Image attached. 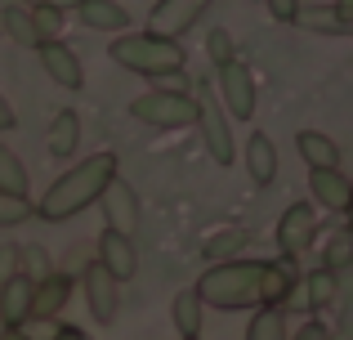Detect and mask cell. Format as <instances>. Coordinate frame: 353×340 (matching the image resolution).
<instances>
[{
  "mask_svg": "<svg viewBox=\"0 0 353 340\" xmlns=\"http://www.w3.org/2000/svg\"><path fill=\"white\" fill-rule=\"evenodd\" d=\"M259 305L273 309H309L304 305V282L295 260L277 255V260H264V273H259Z\"/></svg>",
  "mask_w": 353,
  "mask_h": 340,
  "instance_id": "cell-7",
  "label": "cell"
},
{
  "mask_svg": "<svg viewBox=\"0 0 353 340\" xmlns=\"http://www.w3.org/2000/svg\"><path fill=\"white\" fill-rule=\"evenodd\" d=\"M192 99H197V134H201V143H206V152H210V161L215 166H237V134H233V117L224 112V103H219V94L210 90V81L206 86H192Z\"/></svg>",
  "mask_w": 353,
  "mask_h": 340,
  "instance_id": "cell-4",
  "label": "cell"
},
{
  "mask_svg": "<svg viewBox=\"0 0 353 340\" xmlns=\"http://www.w3.org/2000/svg\"><path fill=\"white\" fill-rule=\"evenodd\" d=\"M192 340H201V336H192Z\"/></svg>",
  "mask_w": 353,
  "mask_h": 340,
  "instance_id": "cell-42",
  "label": "cell"
},
{
  "mask_svg": "<svg viewBox=\"0 0 353 340\" xmlns=\"http://www.w3.org/2000/svg\"><path fill=\"white\" fill-rule=\"evenodd\" d=\"M331 9H336V14L345 18V36H349V23H353V0H336Z\"/></svg>",
  "mask_w": 353,
  "mask_h": 340,
  "instance_id": "cell-38",
  "label": "cell"
},
{
  "mask_svg": "<svg viewBox=\"0 0 353 340\" xmlns=\"http://www.w3.org/2000/svg\"><path fill=\"white\" fill-rule=\"evenodd\" d=\"M18 273V242H0V282Z\"/></svg>",
  "mask_w": 353,
  "mask_h": 340,
  "instance_id": "cell-33",
  "label": "cell"
},
{
  "mask_svg": "<svg viewBox=\"0 0 353 340\" xmlns=\"http://www.w3.org/2000/svg\"><path fill=\"white\" fill-rule=\"evenodd\" d=\"M259 273H264V260H255V255L219 260L197 278V296L206 309H219V314L255 309L259 305Z\"/></svg>",
  "mask_w": 353,
  "mask_h": 340,
  "instance_id": "cell-3",
  "label": "cell"
},
{
  "mask_svg": "<svg viewBox=\"0 0 353 340\" xmlns=\"http://www.w3.org/2000/svg\"><path fill=\"white\" fill-rule=\"evenodd\" d=\"M0 188L5 192H32V179H27V166L9 143H0Z\"/></svg>",
  "mask_w": 353,
  "mask_h": 340,
  "instance_id": "cell-28",
  "label": "cell"
},
{
  "mask_svg": "<svg viewBox=\"0 0 353 340\" xmlns=\"http://www.w3.org/2000/svg\"><path fill=\"white\" fill-rule=\"evenodd\" d=\"M45 148H50V157H59V161H68L72 152L81 148V117L72 112V108L54 112L50 130H45Z\"/></svg>",
  "mask_w": 353,
  "mask_h": 340,
  "instance_id": "cell-21",
  "label": "cell"
},
{
  "mask_svg": "<svg viewBox=\"0 0 353 340\" xmlns=\"http://www.w3.org/2000/svg\"><path fill=\"white\" fill-rule=\"evenodd\" d=\"M215 94L233 121H250L255 117V77H250V68L241 59L215 68Z\"/></svg>",
  "mask_w": 353,
  "mask_h": 340,
  "instance_id": "cell-9",
  "label": "cell"
},
{
  "mask_svg": "<svg viewBox=\"0 0 353 340\" xmlns=\"http://www.w3.org/2000/svg\"><path fill=\"white\" fill-rule=\"evenodd\" d=\"M210 5H215V0H157L152 14H148V32L170 36V41H183V36L206 18Z\"/></svg>",
  "mask_w": 353,
  "mask_h": 340,
  "instance_id": "cell-12",
  "label": "cell"
},
{
  "mask_svg": "<svg viewBox=\"0 0 353 340\" xmlns=\"http://www.w3.org/2000/svg\"><path fill=\"white\" fill-rule=\"evenodd\" d=\"M295 27H304V32L313 36H345V18L336 14L331 5H313V9H300V18H295Z\"/></svg>",
  "mask_w": 353,
  "mask_h": 340,
  "instance_id": "cell-26",
  "label": "cell"
},
{
  "mask_svg": "<svg viewBox=\"0 0 353 340\" xmlns=\"http://www.w3.org/2000/svg\"><path fill=\"white\" fill-rule=\"evenodd\" d=\"M349 36H353V23H349Z\"/></svg>",
  "mask_w": 353,
  "mask_h": 340,
  "instance_id": "cell-41",
  "label": "cell"
},
{
  "mask_svg": "<svg viewBox=\"0 0 353 340\" xmlns=\"http://www.w3.org/2000/svg\"><path fill=\"white\" fill-rule=\"evenodd\" d=\"M94 260L103 264L117 282L139 278V246H134V237H125V233H112V228H108V233H99Z\"/></svg>",
  "mask_w": 353,
  "mask_h": 340,
  "instance_id": "cell-14",
  "label": "cell"
},
{
  "mask_svg": "<svg viewBox=\"0 0 353 340\" xmlns=\"http://www.w3.org/2000/svg\"><path fill=\"white\" fill-rule=\"evenodd\" d=\"M14 126H18V112H14V103H9V99L0 94V134L14 130Z\"/></svg>",
  "mask_w": 353,
  "mask_h": 340,
  "instance_id": "cell-36",
  "label": "cell"
},
{
  "mask_svg": "<svg viewBox=\"0 0 353 340\" xmlns=\"http://www.w3.org/2000/svg\"><path fill=\"white\" fill-rule=\"evenodd\" d=\"M72 14L81 18L85 32H103V36H121L134 27V18H130V9L121 0H81Z\"/></svg>",
  "mask_w": 353,
  "mask_h": 340,
  "instance_id": "cell-17",
  "label": "cell"
},
{
  "mask_svg": "<svg viewBox=\"0 0 353 340\" xmlns=\"http://www.w3.org/2000/svg\"><path fill=\"white\" fill-rule=\"evenodd\" d=\"M27 219H36L32 192H5L0 188V228H18V224H27Z\"/></svg>",
  "mask_w": 353,
  "mask_h": 340,
  "instance_id": "cell-27",
  "label": "cell"
},
{
  "mask_svg": "<svg viewBox=\"0 0 353 340\" xmlns=\"http://www.w3.org/2000/svg\"><path fill=\"white\" fill-rule=\"evenodd\" d=\"M32 54H36V63L45 68V77H50L59 90H68V94H81V90H85V68H81V54L72 50L63 36L41 41Z\"/></svg>",
  "mask_w": 353,
  "mask_h": 340,
  "instance_id": "cell-10",
  "label": "cell"
},
{
  "mask_svg": "<svg viewBox=\"0 0 353 340\" xmlns=\"http://www.w3.org/2000/svg\"><path fill=\"white\" fill-rule=\"evenodd\" d=\"M18 5H32V9H59V14H72L81 0H18Z\"/></svg>",
  "mask_w": 353,
  "mask_h": 340,
  "instance_id": "cell-35",
  "label": "cell"
},
{
  "mask_svg": "<svg viewBox=\"0 0 353 340\" xmlns=\"http://www.w3.org/2000/svg\"><path fill=\"white\" fill-rule=\"evenodd\" d=\"M291 340H331V327H327V323H318V318H309V323H304Z\"/></svg>",
  "mask_w": 353,
  "mask_h": 340,
  "instance_id": "cell-34",
  "label": "cell"
},
{
  "mask_svg": "<svg viewBox=\"0 0 353 340\" xmlns=\"http://www.w3.org/2000/svg\"><path fill=\"white\" fill-rule=\"evenodd\" d=\"M0 27H5V36L14 45H23V50H36L41 41H54L63 27V14L59 9H32V5H18V0H9L5 9H0Z\"/></svg>",
  "mask_w": 353,
  "mask_h": 340,
  "instance_id": "cell-6",
  "label": "cell"
},
{
  "mask_svg": "<svg viewBox=\"0 0 353 340\" xmlns=\"http://www.w3.org/2000/svg\"><path fill=\"white\" fill-rule=\"evenodd\" d=\"M99 206H103V224L112 228V233L134 237V233H139V224H143V201H139V192L130 188V183L121 179V174L103 188Z\"/></svg>",
  "mask_w": 353,
  "mask_h": 340,
  "instance_id": "cell-13",
  "label": "cell"
},
{
  "mask_svg": "<svg viewBox=\"0 0 353 340\" xmlns=\"http://www.w3.org/2000/svg\"><path fill=\"white\" fill-rule=\"evenodd\" d=\"M130 117L148 130H183V126L197 121V99L192 94H179V90H165V86H152L130 103Z\"/></svg>",
  "mask_w": 353,
  "mask_h": 340,
  "instance_id": "cell-5",
  "label": "cell"
},
{
  "mask_svg": "<svg viewBox=\"0 0 353 340\" xmlns=\"http://www.w3.org/2000/svg\"><path fill=\"white\" fill-rule=\"evenodd\" d=\"M81 291H85L90 318H94L99 327H112L117 314H121V282L99 260H90L85 269H81Z\"/></svg>",
  "mask_w": 353,
  "mask_h": 340,
  "instance_id": "cell-11",
  "label": "cell"
},
{
  "mask_svg": "<svg viewBox=\"0 0 353 340\" xmlns=\"http://www.w3.org/2000/svg\"><path fill=\"white\" fill-rule=\"evenodd\" d=\"M277 255H286V260H300V255L313 251V242H318V210H313V201H295V206L282 210V219H277Z\"/></svg>",
  "mask_w": 353,
  "mask_h": 340,
  "instance_id": "cell-8",
  "label": "cell"
},
{
  "mask_svg": "<svg viewBox=\"0 0 353 340\" xmlns=\"http://www.w3.org/2000/svg\"><path fill=\"white\" fill-rule=\"evenodd\" d=\"M345 219H349V224H345V228H349V233H353V201H349V210H345Z\"/></svg>",
  "mask_w": 353,
  "mask_h": 340,
  "instance_id": "cell-40",
  "label": "cell"
},
{
  "mask_svg": "<svg viewBox=\"0 0 353 340\" xmlns=\"http://www.w3.org/2000/svg\"><path fill=\"white\" fill-rule=\"evenodd\" d=\"M170 323H174V332H179V340L201 336V327H206V305H201L197 287L174 291V300H170Z\"/></svg>",
  "mask_w": 353,
  "mask_h": 340,
  "instance_id": "cell-20",
  "label": "cell"
},
{
  "mask_svg": "<svg viewBox=\"0 0 353 340\" xmlns=\"http://www.w3.org/2000/svg\"><path fill=\"white\" fill-rule=\"evenodd\" d=\"M322 269H331V273L353 269V233H349V228L331 233V242L322 246Z\"/></svg>",
  "mask_w": 353,
  "mask_h": 340,
  "instance_id": "cell-30",
  "label": "cell"
},
{
  "mask_svg": "<svg viewBox=\"0 0 353 340\" xmlns=\"http://www.w3.org/2000/svg\"><path fill=\"white\" fill-rule=\"evenodd\" d=\"M264 5H268V14H273L277 18V23H291L295 27V18H300V0H264Z\"/></svg>",
  "mask_w": 353,
  "mask_h": 340,
  "instance_id": "cell-32",
  "label": "cell"
},
{
  "mask_svg": "<svg viewBox=\"0 0 353 340\" xmlns=\"http://www.w3.org/2000/svg\"><path fill=\"white\" fill-rule=\"evenodd\" d=\"M206 59H210V68H224V63L237 59V41L228 27H210L206 32Z\"/></svg>",
  "mask_w": 353,
  "mask_h": 340,
  "instance_id": "cell-31",
  "label": "cell"
},
{
  "mask_svg": "<svg viewBox=\"0 0 353 340\" xmlns=\"http://www.w3.org/2000/svg\"><path fill=\"white\" fill-rule=\"evenodd\" d=\"M246 246H250L246 228H224V233H210L206 242H201V255H206L210 264H219V260H237V255H246Z\"/></svg>",
  "mask_w": 353,
  "mask_h": 340,
  "instance_id": "cell-23",
  "label": "cell"
},
{
  "mask_svg": "<svg viewBox=\"0 0 353 340\" xmlns=\"http://www.w3.org/2000/svg\"><path fill=\"white\" fill-rule=\"evenodd\" d=\"M309 192H313V201H318L322 210L345 215L349 201H353V179L340 166H318V170H309Z\"/></svg>",
  "mask_w": 353,
  "mask_h": 340,
  "instance_id": "cell-15",
  "label": "cell"
},
{
  "mask_svg": "<svg viewBox=\"0 0 353 340\" xmlns=\"http://www.w3.org/2000/svg\"><path fill=\"white\" fill-rule=\"evenodd\" d=\"M241 161H246V174L259 183V188H268V183L277 179V170H282V157H277V143L268 139L264 130H255V134L246 139V157H241Z\"/></svg>",
  "mask_w": 353,
  "mask_h": 340,
  "instance_id": "cell-19",
  "label": "cell"
},
{
  "mask_svg": "<svg viewBox=\"0 0 353 340\" xmlns=\"http://www.w3.org/2000/svg\"><path fill=\"white\" fill-rule=\"evenodd\" d=\"M50 340H90V336L81 332V327H72V323H68V327H54V336H50Z\"/></svg>",
  "mask_w": 353,
  "mask_h": 340,
  "instance_id": "cell-37",
  "label": "cell"
},
{
  "mask_svg": "<svg viewBox=\"0 0 353 340\" xmlns=\"http://www.w3.org/2000/svg\"><path fill=\"white\" fill-rule=\"evenodd\" d=\"M68 300H72V273L54 269L50 278H41L36 291H32V323H59Z\"/></svg>",
  "mask_w": 353,
  "mask_h": 340,
  "instance_id": "cell-16",
  "label": "cell"
},
{
  "mask_svg": "<svg viewBox=\"0 0 353 340\" xmlns=\"http://www.w3.org/2000/svg\"><path fill=\"white\" fill-rule=\"evenodd\" d=\"M246 340H291V332H286V309L255 305V314L246 323Z\"/></svg>",
  "mask_w": 353,
  "mask_h": 340,
  "instance_id": "cell-24",
  "label": "cell"
},
{
  "mask_svg": "<svg viewBox=\"0 0 353 340\" xmlns=\"http://www.w3.org/2000/svg\"><path fill=\"white\" fill-rule=\"evenodd\" d=\"M295 152H300V161L309 170L340 166V143L331 139V134H322V130H300V134H295Z\"/></svg>",
  "mask_w": 353,
  "mask_h": 340,
  "instance_id": "cell-22",
  "label": "cell"
},
{
  "mask_svg": "<svg viewBox=\"0 0 353 340\" xmlns=\"http://www.w3.org/2000/svg\"><path fill=\"white\" fill-rule=\"evenodd\" d=\"M0 340H32L27 327H0Z\"/></svg>",
  "mask_w": 353,
  "mask_h": 340,
  "instance_id": "cell-39",
  "label": "cell"
},
{
  "mask_svg": "<svg viewBox=\"0 0 353 340\" xmlns=\"http://www.w3.org/2000/svg\"><path fill=\"white\" fill-rule=\"evenodd\" d=\"M32 291H36V282L27 273H14L9 282H0V327L32 323Z\"/></svg>",
  "mask_w": 353,
  "mask_h": 340,
  "instance_id": "cell-18",
  "label": "cell"
},
{
  "mask_svg": "<svg viewBox=\"0 0 353 340\" xmlns=\"http://www.w3.org/2000/svg\"><path fill=\"white\" fill-rule=\"evenodd\" d=\"M117 166H121L117 152H90L85 161L68 166L45 188V197H36V219H45V224H68L81 210L99 206L103 188L117 179Z\"/></svg>",
  "mask_w": 353,
  "mask_h": 340,
  "instance_id": "cell-1",
  "label": "cell"
},
{
  "mask_svg": "<svg viewBox=\"0 0 353 340\" xmlns=\"http://www.w3.org/2000/svg\"><path fill=\"white\" fill-rule=\"evenodd\" d=\"M336 296H340V273L313 269L309 278H304V305H309V309H331Z\"/></svg>",
  "mask_w": 353,
  "mask_h": 340,
  "instance_id": "cell-25",
  "label": "cell"
},
{
  "mask_svg": "<svg viewBox=\"0 0 353 340\" xmlns=\"http://www.w3.org/2000/svg\"><path fill=\"white\" fill-rule=\"evenodd\" d=\"M18 273H27L32 282L50 278V273H54V260H50V251H45L41 242H23V246H18Z\"/></svg>",
  "mask_w": 353,
  "mask_h": 340,
  "instance_id": "cell-29",
  "label": "cell"
},
{
  "mask_svg": "<svg viewBox=\"0 0 353 340\" xmlns=\"http://www.w3.org/2000/svg\"><path fill=\"white\" fill-rule=\"evenodd\" d=\"M108 59L117 63V68L134 72V77H148V81H161V77H174V72H183V63H188V50H183V41H170V36H157V32H121L108 41Z\"/></svg>",
  "mask_w": 353,
  "mask_h": 340,
  "instance_id": "cell-2",
  "label": "cell"
}]
</instances>
